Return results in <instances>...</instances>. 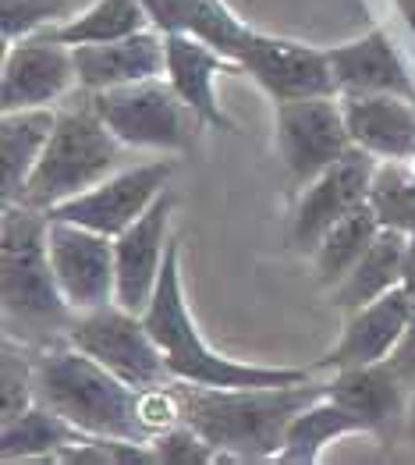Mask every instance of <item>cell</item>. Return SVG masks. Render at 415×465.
Segmentation results:
<instances>
[{"label": "cell", "instance_id": "1", "mask_svg": "<svg viewBox=\"0 0 415 465\" xmlns=\"http://www.w3.org/2000/svg\"><path fill=\"white\" fill-rule=\"evenodd\" d=\"M182 420L199 430L224 462H266L277 459L291 420L309 401L327 394V381H295L270 388H210L171 384Z\"/></svg>", "mask_w": 415, "mask_h": 465}, {"label": "cell", "instance_id": "2", "mask_svg": "<svg viewBox=\"0 0 415 465\" xmlns=\"http://www.w3.org/2000/svg\"><path fill=\"white\" fill-rule=\"evenodd\" d=\"M0 299L4 334L33 349L68 341L75 310L64 302L46 252V213L25 203H4L0 224Z\"/></svg>", "mask_w": 415, "mask_h": 465}, {"label": "cell", "instance_id": "3", "mask_svg": "<svg viewBox=\"0 0 415 465\" xmlns=\"http://www.w3.org/2000/svg\"><path fill=\"white\" fill-rule=\"evenodd\" d=\"M36 401L50 405L85 437L153 440L146 391L132 388L72 341L36 351Z\"/></svg>", "mask_w": 415, "mask_h": 465}, {"label": "cell", "instance_id": "4", "mask_svg": "<svg viewBox=\"0 0 415 465\" xmlns=\"http://www.w3.org/2000/svg\"><path fill=\"white\" fill-rule=\"evenodd\" d=\"M146 323L153 338L167 355V366L174 381L185 384H210V388H270V384H295L312 377L316 370H295V366H260V362H238L206 345L195 320L189 312L185 284H182V245H167V260L160 271V284L146 306Z\"/></svg>", "mask_w": 415, "mask_h": 465}, {"label": "cell", "instance_id": "5", "mask_svg": "<svg viewBox=\"0 0 415 465\" xmlns=\"http://www.w3.org/2000/svg\"><path fill=\"white\" fill-rule=\"evenodd\" d=\"M121 146L124 143L104 124V117L93 107V96L85 93V104L57 111L54 135L22 193V203L46 213L64 199L100 185L107 174L117 171Z\"/></svg>", "mask_w": 415, "mask_h": 465}, {"label": "cell", "instance_id": "6", "mask_svg": "<svg viewBox=\"0 0 415 465\" xmlns=\"http://www.w3.org/2000/svg\"><path fill=\"white\" fill-rule=\"evenodd\" d=\"M89 96L104 124L132 150L189 153L195 143V128L203 124L189 104L174 93L167 75L114 85Z\"/></svg>", "mask_w": 415, "mask_h": 465}, {"label": "cell", "instance_id": "7", "mask_svg": "<svg viewBox=\"0 0 415 465\" xmlns=\"http://www.w3.org/2000/svg\"><path fill=\"white\" fill-rule=\"evenodd\" d=\"M68 341L104 362L111 373L128 381L139 391H156L174 384V373L167 366V355L153 338L150 323L143 312L124 310L121 302L100 306V310L78 312Z\"/></svg>", "mask_w": 415, "mask_h": 465}, {"label": "cell", "instance_id": "8", "mask_svg": "<svg viewBox=\"0 0 415 465\" xmlns=\"http://www.w3.org/2000/svg\"><path fill=\"white\" fill-rule=\"evenodd\" d=\"M273 139L288 178L302 189L351 150L341 93L281 100L273 111Z\"/></svg>", "mask_w": 415, "mask_h": 465}, {"label": "cell", "instance_id": "9", "mask_svg": "<svg viewBox=\"0 0 415 465\" xmlns=\"http://www.w3.org/2000/svg\"><path fill=\"white\" fill-rule=\"evenodd\" d=\"M46 252L57 288L75 316L117 302V260L111 234L46 217Z\"/></svg>", "mask_w": 415, "mask_h": 465}, {"label": "cell", "instance_id": "10", "mask_svg": "<svg viewBox=\"0 0 415 465\" xmlns=\"http://www.w3.org/2000/svg\"><path fill=\"white\" fill-rule=\"evenodd\" d=\"M171 174H174V160H150V163L121 167V171L107 174L100 185L64 199L54 210H46V217L72 221V224H82V228H93V232L117 238L128 224H135L160 195L167 193Z\"/></svg>", "mask_w": 415, "mask_h": 465}, {"label": "cell", "instance_id": "11", "mask_svg": "<svg viewBox=\"0 0 415 465\" xmlns=\"http://www.w3.org/2000/svg\"><path fill=\"white\" fill-rule=\"evenodd\" d=\"M78 89L75 46L54 39L50 33L15 39L4 50L0 72V107L25 111V107H57Z\"/></svg>", "mask_w": 415, "mask_h": 465}, {"label": "cell", "instance_id": "12", "mask_svg": "<svg viewBox=\"0 0 415 465\" xmlns=\"http://www.w3.org/2000/svg\"><path fill=\"white\" fill-rule=\"evenodd\" d=\"M373 171H377V156L351 146L323 174L305 182L291 213V245L299 252H312L341 217H348L355 206L370 199Z\"/></svg>", "mask_w": 415, "mask_h": 465}, {"label": "cell", "instance_id": "13", "mask_svg": "<svg viewBox=\"0 0 415 465\" xmlns=\"http://www.w3.org/2000/svg\"><path fill=\"white\" fill-rule=\"evenodd\" d=\"M238 68L256 78L260 89L273 104L338 93L327 50L305 46V43H295V39L266 36V33H256V29H252V36L245 39V46L238 54Z\"/></svg>", "mask_w": 415, "mask_h": 465}, {"label": "cell", "instance_id": "14", "mask_svg": "<svg viewBox=\"0 0 415 465\" xmlns=\"http://www.w3.org/2000/svg\"><path fill=\"white\" fill-rule=\"evenodd\" d=\"M174 217V193L160 195L150 210L128 224L114 238V260H117V302L132 312H146L153 292L160 284V271L167 260V228Z\"/></svg>", "mask_w": 415, "mask_h": 465}, {"label": "cell", "instance_id": "15", "mask_svg": "<svg viewBox=\"0 0 415 465\" xmlns=\"http://www.w3.org/2000/svg\"><path fill=\"white\" fill-rule=\"evenodd\" d=\"M412 312H415V302L405 288H394V292L380 295L377 302L348 312L338 345L327 351L323 359H316L312 370L320 373V370H344V366L383 362L394 351V345L401 341Z\"/></svg>", "mask_w": 415, "mask_h": 465}, {"label": "cell", "instance_id": "16", "mask_svg": "<svg viewBox=\"0 0 415 465\" xmlns=\"http://www.w3.org/2000/svg\"><path fill=\"white\" fill-rule=\"evenodd\" d=\"M327 394L341 401L348 412H355L366 433L380 437V440L394 437L398 423L409 412V398H415L412 388L394 373V366L387 359L334 370V377L327 381Z\"/></svg>", "mask_w": 415, "mask_h": 465}, {"label": "cell", "instance_id": "17", "mask_svg": "<svg viewBox=\"0 0 415 465\" xmlns=\"http://www.w3.org/2000/svg\"><path fill=\"white\" fill-rule=\"evenodd\" d=\"M75 68L82 93H104L114 85L156 78L167 72V36L150 25L124 39L75 46Z\"/></svg>", "mask_w": 415, "mask_h": 465}, {"label": "cell", "instance_id": "18", "mask_svg": "<svg viewBox=\"0 0 415 465\" xmlns=\"http://www.w3.org/2000/svg\"><path fill=\"white\" fill-rule=\"evenodd\" d=\"M234 68L238 61H231L206 39L192 36V33H167V72L163 75L203 124L221 128V132H234V124L217 104V75H227Z\"/></svg>", "mask_w": 415, "mask_h": 465}, {"label": "cell", "instance_id": "19", "mask_svg": "<svg viewBox=\"0 0 415 465\" xmlns=\"http://www.w3.org/2000/svg\"><path fill=\"white\" fill-rule=\"evenodd\" d=\"M351 146L377 160H412L415 156V100L394 93L341 96Z\"/></svg>", "mask_w": 415, "mask_h": 465}, {"label": "cell", "instance_id": "20", "mask_svg": "<svg viewBox=\"0 0 415 465\" xmlns=\"http://www.w3.org/2000/svg\"><path fill=\"white\" fill-rule=\"evenodd\" d=\"M334 82L341 96H366V93H394L415 100V82L409 68L401 64L398 50L390 46L387 33H366V36L341 43L327 50Z\"/></svg>", "mask_w": 415, "mask_h": 465}, {"label": "cell", "instance_id": "21", "mask_svg": "<svg viewBox=\"0 0 415 465\" xmlns=\"http://www.w3.org/2000/svg\"><path fill=\"white\" fill-rule=\"evenodd\" d=\"M150 22L167 36V33H192L217 46L231 61H238L245 39L252 29L227 7L224 0H143Z\"/></svg>", "mask_w": 415, "mask_h": 465}, {"label": "cell", "instance_id": "22", "mask_svg": "<svg viewBox=\"0 0 415 465\" xmlns=\"http://www.w3.org/2000/svg\"><path fill=\"white\" fill-rule=\"evenodd\" d=\"M405 242H409V234L405 232L380 228V234L373 238V245L362 252V260H359V263H355V267L331 288V302L348 316V312L377 302L380 295L401 288Z\"/></svg>", "mask_w": 415, "mask_h": 465}, {"label": "cell", "instance_id": "23", "mask_svg": "<svg viewBox=\"0 0 415 465\" xmlns=\"http://www.w3.org/2000/svg\"><path fill=\"white\" fill-rule=\"evenodd\" d=\"M57 124V107L4 111L0 117V167H4V203H22V193L36 171Z\"/></svg>", "mask_w": 415, "mask_h": 465}, {"label": "cell", "instance_id": "24", "mask_svg": "<svg viewBox=\"0 0 415 465\" xmlns=\"http://www.w3.org/2000/svg\"><path fill=\"white\" fill-rule=\"evenodd\" d=\"M355 433H366L362 420L355 412H348L331 394H320L316 401H309L302 412L291 420V427L284 433V444H281V451H277L273 462L312 465L323 459V451L334 440L355 437Z\"/></svg>", "mask_w": 415, "mask_h": 465}, {"label": "cell", "instance_id": "25", "mask_svg": "<svg viewBox=\"0 0 415 465\" xmlns=\"http://www.w3.org/2000/svg\"><path fill=\"white\" fill-rule=\"evenodd\" d=\"M85 440V433L75 430L64 416H57L50 405L33 401L25 412L0 423V459L4 462H57V455Z\"/></svg>", "mask_w": 415, "mask_h": 465}, {"label": "cell", "instance_id": "26", "mask_svg": "<svg viewBox=\"0 0 415 465\" xmlns=\"http://www.w3.org/2000/svg\"><path fill=\"white\" fill-rule=\"evenodd\" d=\"M150 15L143 7V0H93L89 7H82L75 15H68L64 22L43 29L54 39L68 43V46H89V43H111L124 39L132 33L150 29Z\"/></svg>", "mask_w": 415, "mask_h": 465}, {"label": "cell", "instance_id": "27", "mask_svg": "<svg viewBox=\"0 0 415 465\" xmlns=\"http://www.w3.org/2000/svg\"><path fill=\"white\" fill-rule=\"evenodd\" d=\"M380 228H383V224L377 221V213H373L370 203H362V206H355L348 217H341L338 224L320 238V245L309 252V256H312V273H316V281H320L323 288H334L341 277L362 260V252L373 245V238L380 234Z\"/></svg>", "mask_w": 415, "mask_h": 465}, {"label": "cell", "instance_id": "28", "mask_svg": "<svg viewBox=\"0 0 415 465\" xmlns=\"http://www.w3.org/2000/svg\"><path fill=\"white\" fill-rule=\"evenodd\" d=\"M377 221L390 232H415V163L412 160H377L370 199Z\"/></svg>", "mask_w": 415, "mask_h": 465}, {"label": "cell", "instance_id": "29", "mask_svg": "<svg viewBox=\"0 0 415 465\" xmlns=\"http://www.w3.org/2000/svg\"><path fill=\"white\" fill-rule=\"evenodd\" d=\"M36 351L25 341L4 334V359H0V409L4 420L25 412L36 401Z\"/></svg>", "mask_w": 415, "mask_h": 465}, {"label": "cell", "instance_id": "30", "mask_svg": "<svg viewBox=\"0 0 415 465\" xmlns=\"http://www.w3.org/2000/svg\"><path fill=\"white\" fill-rule=\"evenodd\" d=\"M72 4L68 0H4V43L36 36L43 29L57 25V18H68Z\"/></svg>", "mask_w": 415, "mask_h": 465}, {"label": "cell", "instance_id": "31", "mask_svg": "<svg viewBox=\"0 0 415 465\" xmlns=\"http://www.w3.org/2000/svg\"><path fill=\"white\" fill-rule=\"evenodd\" d=\"M153 451H156V462H174V465H203V462H224L221 451L199 433V430L178 420L174 427L160 430L150 440Z\"/></svg>", "mask_w": 415, "mask_h": 465}, {"label": "cell", "instance_id": "32", "mask_svg": "<svg viewBox=\"0 0 415 465\" xmlns=\"http://www.w3.org/2000/svg\"><path fill=\"white\" fill-rule=\"evenodd\" d=\"M387 362L394 366V373H398L415 394V312H412V320H409V327H405V334H401V341L387 355Z\"/></svg>", "mask_w": 415, "mask_h": 465}, {"label": "cell", "instance_id": "33", "mask_svg": "<svg viewBox=\"0 0 415 465\" xmlns=\"http://www.w3.org/2000/svg\"><path fill=\"white\" fill-rule=\"evenodd\" d=\"M401 288L412 295V302H415V232L409 234V242H405V271H401Z\"/></svg>", "mask_w": 415, "mask_h": 465}, {"label": "cell", "instance_id": "34", "mask_svg": "<svg viewBox=\"0 0 415 465\" xmlns=\"http://www.w3.org/2000/svg\"><path fill=\"white\" fill-rule=\"evenodd\" d=\"M401 11H405V18H409V25L415 33V0H401Z\"/></svg>", "mask_w": 415, "mask_h": 465}, {"label": "cell", "instance_id": "35", "mask_svg": "<svg viewBox=\"0 0 415 465\" xmlns=\"http://www.w3.org/2000/svg\"><path fill=\"white\" fill-rule=\"evenodd\" d=\"M412 163H415V156H412Z\"/></svg>", "mask_w": 415, "mask_h": 465}, {"label": "cell", "instance_id": "36", "mask_svg": "<svg viewBox=\"0 0 415 465\" xmlns=\"http://www.w3.org/2000/svg\"><path fill=\"white\" fill-rule=\"evenodd\" d=\"M412 412H415V409H412Z\"/></svg>", "mask_w": 415, "mask_h": 465}]
</instances>
